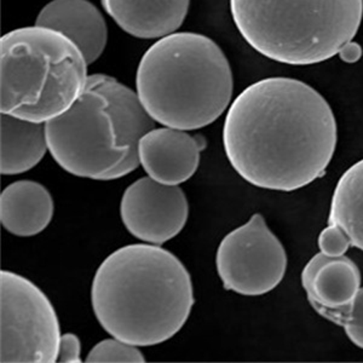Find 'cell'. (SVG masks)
I'll use <instances>...</instances> for the list:
<instances>
[{
  "mask_svg": "<svg viewBox=\"0 0 363 363\" xmlns=\"http://www.w3.org/2000/svg\"><path fill=\"white\" fill-rule=\"evenodd\" d=\"M335 113L314 87L267 78L246 87L228 111L223 147L252 186L291 193L322 177L335 155Z\"/></svg>",
  "mask_w": 363,
  "mask_h": 363,
  "instance_id": "obj_1",
  "label": "cell"
},
{
  "mask_svg": "<svg viewBox=\"0 0 363 363\" xmlns=\"http://www.w3.org/2000/svg\"><path fill=\"white\" fill-rule=\"evenodd\" d=\"M194 304L188 269L159 245L118 248L99 264L91 286V306L101 327L138 347L174 338Z\"/></svg>",
  "mask_w": 363,
  "mask_h": 363,
  "instance_id": "obj_2",
  "label": "cell"
},
{
  "mask_svg": "<svg viewBox=\"0 0 363 363\" xmlns=\"http://www.w3.org/2000/svg\"><path fill=\"white\" fill-rule=\"evenodd\" d=\"M137 92L111 75H89L75 104L45 124L51 157L75 177L120 179L138 169V145L155 128Z\"/></svg>",
  "mask_w": 363,
  "mask_h": 363,
  "instance_id": "obj_3",
  "label": "cell"
},
{
  "mask_svg": "<svg viewBox=\"0 0 363 363\" xmlns=\"http://www.w3.org/2000/svg\"><path fill=\"white\" fill-rule=\"evenodd\" d=\"M233 91L227 56L203 34L176 32L161 38L137 68L140 104L165 128L194 131L213 124L229 107Z\"/></svg>",
  "mask_w": 363,
  "mask_h": 363,
  "instance_id": "obj_4",
  "label": "cell"
},
{
  "mask_svg": "<svg viewBox=\"0 0 363 363\" xmlns=\"http://www.w3.org/2000/svg\"><path fill=\"white\" fill-rule=\"evenodd\" d=\"M86 58L65 34L32 26L0 39V112L38 124L66 113L86 87Z\"/></svg>",
  "mask_w": 363,
  "mask_h": 363,
  "instance_id": "obj_5",
  "label": "cell"
},
{
  "mask_svg": "<svg viewBox=\"0 0 363 363\" xmlns=\"http://www.w3.org/2000/svg\"><path fill=\"white\" fill-rule=\"evenodd\" d=\"M236 28L264 57L310 66L339 54L359 32L363 0H230Z\"/></svg>",
  "mask_w": 363,
  "mask_h": 363,
  "instance_id": "obj_6",
  "label": "cell"
},
{
  "mask_svg": "<svg viewBox=\"0 0 363 363\" xmlns=\"http://www.w3.org/2000/svg\"><path fill=\"white\" fill-rule=\"evenodd\" d=\"M61 327L49 298L16 272H0V361L57 362Z\"/></svg>",
  "mask_w": 363,
  "mask_h": 363,
  "instance_id": "obj_7",
  "label": "cell"
},
{
  "mask_svg": "<svg viewBox=\"0 0 363 363\" xmlns=\"http://www.w3.org/2000/svg\"><path fill=\"white\" fill-rule=\"evenodd\" d=\"M216 268L224 289L247 297L272 292L284 280L287 253L259 213L228 233L216 253Z\"/></svg>",
  "mask_w": 363,
  "mask_h": 363,
  "instance_id": "obj_8",
  "label": "cell"
},
{
  "mask_svg": "<svg viewBox=\"0 0 363 363\" xmlns=\"http://www.w3.org/2000/svg\"><path fill=\"white\" fill-rule=\"evenodd\" d=\"M120 217L126 230L142 242L165 244L186 227L189 203L179 186L142 177L125 189Z\"/></svg>",
  "mask_w": 363,
  "mask_h": 363,
  "instance_id": "obj_9",
  "label": "cell"
},
{
  "mask_svg": "<svg viewBox=\"0 0 363 363\" xmlns=\"http://www.w3.org/2000/svg\"><path fill=\"white\" fill-rule=\"evenodd\" d=\"M207 142L177 128H154L142 137L138 160L145 174L165 186H179L194 176Z\"/></svg>",
  "mask_w": 363,
  "mask_h": 363,
  "instance_id": "obj_10",
  "label": "cell"
},
{
  "mask_svg": "<svg viewBox=\"0 0 363 363\" xmlns=\"http://www.w3.org/2000/svg\"><path fill=\"white\" fill-rule=\"evenodd\" d=\"M361 272L349 257L315 255L301 272V286L318 315L347 313L361 289Z\"/></svg>",
  "mask_w": 363,
  "mask_h": 363,
  "instance_id": "obj_11",
  "label": "cell"
},
{
  "mask_svg": "<svg viewBox=\"0 0 363 363\" xmlns=\"http://www.w3.org/2000/svg\"><path fill=\"white\" fill-rule=\"evenodd\" d=\"M35 26L55 29L82 50L87 65L96 62L107 46L104 15L89 0H51L38 13Z\"/></svg>",
  "mask_w": 363,
  "mask_h": 363,
  "instance_id": "obj_12",
  "label": "cell"
},
{
  "mask_svg": "<svg viewBox=\"0 0 363 363\" xmlns=\"http://www.w3.org/2000/svg\"><path fill=\"white\" fill-rule=\"evenodd\" d=\"M104 11L124 32L138 39H161L186 21L190 0H101Z\"/></svg>",
  "mask_w": 363,
  "mask_h": 363,
  "instance_id": "obj_13",
  "label": "cell"
},
{
  "mask_svg": "<svg viewBox=\"0 0 363 363\" xmlns=\"http://www.w3.org/2000/svg\"><path fill=\"white\" fill-rule=\"evenodd\" d=\"M54 212V199L48 188L38 182H13L0 195V222L15 236L40 234L49 227Z\"/></svg>",
  "mask_w": 363,
  "mask_h": 363,
  "instance_id": "obj_14",
  "label": "cell"
},
{
  "mask_svg": "<svg viewBox=\"0 0 363 363\" xmlns=\"http://www.w3.org/2000/svg\"><path fill=\"white\" fill-rule=\"evenodd\" d=\"M0 172L3 176L25 174L45 157L49 150L45 125L1 114Z\"/></svg>",
  "mask_w": 363,
  "mask_h": 363,
  "instance_id": "obj_15",
  "label": "cell"
},
{
  "mask_svg": "<svg viewBox=\"0 0 363 363\" xmlns=\"http://www.w3.org/2000/svg\"><path fill=\"white\" fill-rule=\"evenodd\" d=\"M328 224L342 228L351 246L363 251V159L349 167L337 183Z\"/></svg>",
  "mask_w": 363,
  "mask_h": 363,
  "instance_id": "obj_16",
  "label": "cell"
},
{
  "mask_svg": "<svg viewBox=\"0 0 363 363\" xmlns=\"http://www.w3.org/2000/svg\"><path fill=\"white\" fill-rule=\"evenodd\" d=\"M86 362H145V355L136 345L119 339H106L96 344L87 354Z\"/></svg>",
  "mask_w": 363,
  "mask_h": 363,
  "instance_id": "obj_17",
  "label": "cell"
},
{
  "mask_svg": "<svg viewBox=\"0 0 363 363\" xmlns=\"http://www.w3.org/2000/svg\"><path fill=\"white\" fill-rule=\"evenodd\" d=\"M321 316L342 327L351 342L363 349V289H359L354 304L347 313H325Z\"/></svg>",
  "mask_w": 363,
  "mask_h": 363,
  "instance_id": "obj_18",
  "label": "cell"
},
{
  "mask_svg": "<svg viewBox=\"0 0 363 363\" xmlns=\"http://www.w3.org/2000/svg\"><path fill=\"white\" fill-rule=\"evenodd\" d=\"M318 242L322 255L330 258L345 256L351 246V241L347 233L335 224H330L321 231Z\"/></svg>",
  "mask_w": 363,
  "mask_h": 363,
  "instance_id": "obj_19",
  "label": "cell"
},
{
  "mask_svg": "<svg viewBox=\"0 0 363 363\" xmlns=\"http://www.w3.org/2000/svg\"><path fill=\"white\" fill-rule=\"evenodd\" d=\"M57 362L80 363L82 359V342L74 333H65L61 337L58 349Z\"/></svg>",
  "mask_w": 363,
  "mask_h": 363,
  "instance_id": "obj_20",
  "label": "cell"
},
{
  "mask_svg": "<svg viewBox=\"0 0 363 363\" xmlns=\"http://www.w3.org/2000/svg\"><path fill=\"white\" fill-rule=\"evenodd\" d=\"M362 54V46L359 45V43L351 40V42L342 46L338 55L344 62L356 63L359 62V60H361Z\"/></svg>",
  "mask_w": 363,
  "mask_h": 363,
  "instance_id": "obj_21",
  "label": "cell"
}]
</instances>
